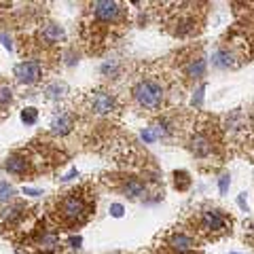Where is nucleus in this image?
Segmentation results:
<instances>
[{
	"label": "nucleus",
	"instance_id": "nucleus-1",
	"mask_svg": "<svg viewBox=\"0 0 254 254\" xmlns=\"http://www.w3.org/2000/svg\"><path fill=\"white\" fill-rule=\"evenodd\" d=\"M133 100L144 110H157L163 102V85L157 78H142L133 87Z\"/></svg>",
	"mask_w": 254,
	"mask_h": 254
},
{
	"label": "nucleus",
	"instance_id": "nucleus-2",
	"mask_svg": "<svg viewBox=\"0 0 254 254\" xmlns=\"http://www.w3.org/2000/svg\"><path fill=\"white\" fill-rule=\"evenodd\" d=\"M60 214H62V218L68 222H83L87 218V214H89V208L85 205L81 197L68 195V197H64L60 203Z\"/></svg>",
	"mask_w": 254,
	"mask_h": 254
},
{
	"label": "nucleus",
	"instance_id": "nucleus-3",
	"mask_svg": "<svg viewBox=\"0 0 254 254\" xmlns=\"http://www.w3.org/2000/svg\"><path fill=\"white\" fill-rule=\"evenodd\" d=\"M15 76L23 85H34L43 78V66L36 60H26L15 66Z\"/></svg>",
	"mask_w": 254,
	"mask_h": 254
},
{
	"label": "nucleus",
	"instance_id": "nucleus-4",
	"mask_svg": "<svg viewBox=\"0 0 254 254\" xmlns=\"http://www.w3.org/2000/svg\"><path fill=\"white\" fill-rule=\"evenodd\" d=\"M91 9H93L95 17H98L100 21H104V23L115 21L119 15H121V4L110 2V0H95V2L91 4Z\"/></svg>",
	"mask_w": 254,
	"mask_h": 254
},
{
	"label": "nucleus",
	"instance_id": "nucleus-5",
	"mask_svg": "<svg viewBox=\"0 0 254 254\" xmlns=\"http://www.w3.org/2000/svg\"><path fill=\"white\" fill-rule=\"evenodd\" d=\"M91 110L98 115H113L117 110V100L108 91H93L91 93Z\"/></svg>",
	"mask_w": 254,
	"mask_h": 254
},
{
	"label": "nucleus",
	"instance_id": "nucleus-6",
	"mask_svg": "<svg viewBox=\"0 0 254 254\" xmlns=\"http://www.w3.org/2000/svg\"><path fill=\"white\" fill-rule=\"evenodd\" d=\"M201 229L205 233H222L227 229V218L218 210H208L201 214Z\"/></svg>",
	"mask_w": 254,
	"mask_h": 254
},
{
	"label": "nucleus",
	"instance_id": "nucleus-7",
	"mask_svg": "<svg viewBox=\"0 0 254 254\" xmlns=\"http://www.w3.org/2000/svg\"><path fill=\"white\" fill-rule=\"evenodd\" d=\"M38 36H41V41L47 45H58L66 38V32H64V28L58 26V23H45L41 32H38Z\"/></svg>",
	"mask_w": 254,
	"mask_h": 254
},
{
	"label": "nucleus",
	"instance_id": "nucleus-8",
	"mask_svg": "<svg viewBox=\"0 0 254 254\" xmlns=\"http://www.w3.org/2000/svg\"><path fill=\"white\" fill-rule=\"evenodd\" d=\"M74 127V117L70 113H60L53 117L51 121V131L55 133V136H66V133L72 131Z\"/></svg>",
	"mask_w": 254,
	"mask_h": 254
},
{
	"label": "nucleus",
	"instance_id": "nucleus-9",
	"mask_svg": "<svg viewBox=\"0 0 254 254\" xmlns=\"http://www.w3.org/2000/svg\"><path fill=\"white\" fill-rule=\"evenodd\" d=\"M28 168H30L28 159L21 157V155H11V157H6V161H4V170L9 174H17V176L26 174Z\"/></svg>",
	"mask_w": 254,
	"mask_h": 254
},
{
	"label": "nucleus",
	"instance_id": "nucleus-10",
	"mask_svg": "<svg viewBox=\"0 0 254 254\" xmlns=\"http://www.w3.org/2000/svg\"><path fill=\"white\" fill-rule=\"evenodd\" d=\"M168 244L178 252H189V250L195 248V240L193 237H189V235H185V233H174Z\"/></svg>",
	"mask_w": 254,
	"mask_h": 254
},
{
	"label": "nucleus",
	"instance_id": "nucleus-11",
	"mask_svg": "<svg viewBox=\"0 0 254 254\" xmlns=\"http://www.w3.org/2000/svg\"><path fill=\"white\" fill-rule=\"evenodd\" d=\"M144 190H146L144 182L138 180V178H129L127 182H123V193H125L127 197H131V199H136V197L144 195Z\"/></svg>",
	"mask_w": 254,
	"mask_h": 254
},
{
	"label": "nucleus",
	"instance_id": "nucleus-12",
	"mask_svg": "<svg viewBox=\"0 0 254 254\" xmlns=\"http://www.w3.org/2000/svg\"><path fill=\"white\" fill-rule=\"evenodd\" d=\"M190 150H193L197 157H205L212 153V142L205 136H195L193 142H190Z\"/></svg>",
	"mask_w": 254,
	"mask_h": 254
},
{
	"label": "nucleus",
	"instance_id": "nucleus-13",
	"mask_svg": "<svg viewBox=\"0 0 254 254\" xmlns=\"http://www.w3.org/2000/svg\"><path fill=\"white\" fill-rule=\"evenodd\" d=\"M187 74L190 78H201L205 74V60L203 58H197V60H190L189 66H187Z\"/></svg>",
	"mask_w": 254,
	"mask_h": 254
},
{
	"label": "nucleus",
	"instance_id": "nucleus-14",
	"mask_svg": "<svg viewBox=\"0 0 254 254\" xmlns=\"http://www.w3.org/2000/svg\"><path fill=\"white\" fill-rule=\"evenodd\" d=\"M233 55L229 53L227 49H218L216 53H214V58H212V62L216 64L218 68H229V66H233Z\"/></svg>",
	"mask_w": 254,
	"mask_h": 254
},
{
	"label": "nucleus",
	"instance_id": "nucleus-15",
	"mask_svg": "<svg viewBox=\"0 0 254 254\" xmlns=\"http://www.w3.org/2000/svg\"><path fill=\"white\" fill-rule=\"evenodd\" d=\"M64 91H66V85L60 83V81H55V83H49L45 87V93H47V100H60Z\"/></svg>",
	"mask_w": 254,
	"mask_h": 254
},
{
	"label": "nucleus",
	"instance_id": "nucleus-16",
	"mask_svg": "<svg viewBox=\"0 0 254 254\" xmlns=\"http://www.w3.org/2000/svg\"><path fill=\"white\" fill-rule=\"evenodd\" d=\"M21 214H23V205H13V208H6L4 212H2V216H0V222H9V225H11V222H15V220H17V218H21Z\"/></svg>",
	"mask_w": 254,
	"mask_h": 254
},
{
	"label": "nucleus",
	"instance_id": "nucleus-17",
	"mask_svg": "<svg viewBox=\"0 0 254 254\" xmlns=\"http://www.w3.org/2000/svg\"><path fill=\"white\" fill-rule=\"evenodd\" d=\"M38 246H41L43 250H55L60 246V237L53 233H45L41 240H38Z\"/></svg>",
	"mask_w": 254,
	"mask_h": 254
},
{
	"label": "nucleus",
	"instance_id": "nucleus-18",
	"mask_svg": "<svg viewBox=\"0 0 254 254\" xmlns=\"http://www.w3.org/2000/svg\"><path fill=\"white\" fill-rule=\"evenodd\" d=\"M13 100V89L9 85H0V110H4Z\"/></svg>",
	"mask_w": 254,
	"mask_h": 254
},
{
	"label": "nucleus",
	"instance_id": "nucleus-19",
	"mask_svg": "<svg viewBox=\"0 0 254 254\" xmlns=\"http://www.w3.org/2000/svg\"><path fill=\"white\" fill-rule=\"evenodd\" d=\"M36 119H38V110H36V108L28 106V108H23V110H21V121L26 123V125H34V123H36Z\"/></svg>",
	"mask_w": 254,
	"mask_h": 254
},
{
	"label": "nucleus",
	"instance_id": "nucleus-20",
	"mask_svg": "<svg viewBox=\"0 0 254 254\" xmlns=\"http://www.w3.org/2000/svg\"><path fill=\"white\" fill-rule=\"evenodd\" d=\"M174 182H176V189L178 190H187L189 189V185H190V178H189V174L187 172H176L174 174Z\"/></svg>",
	"mask_w": 254,
	"mask_h": 254
},
{
	"label": "nucleus",
	"instance_id": "nucleus-21",
	"mask_svg": "<svg viewBox=\"0 0 254 254\" xmlns=\"http://www.w3.org/2000/svg\"><path fill=\"white\" fill-rule=\"evenodd\" d=\"M13 193H15V190H13V187L9 185V182H0V201H9L11 199V197H13Z\"/></svg>",
	"mask_w": 254,
	"mask_h": 254
},
{
	"label": "nucleus",
	"instance_id": "nucleus-22",
	"mask_svg": "<svg viewBox=\"0 0 254 254\" xmlns=\"http://www.w3.org/2000/svg\"><path fill=\"white\" fill-rule=\"evenodd\" d=\"M229 185H231V178H229V174L220 176V180H218V189H220V193H222V195H225L227 190H229Z\"/></svg>",
	"mask_w": 254,
	"mask_h": 254
},
{
	"label": "nucleus",
	"instance_id": "nucleus-23",
	"mask_svg": "<svg viewBox=\"0 0 254 254\" xmlns=\"http://www.w3.org/2000/svg\"><path fill=\"white\" fill-rule=\"evenodd\" d=\"M123 214H125V208H123L121 203H113V205H110V216H115V218H121Z\"/></svg>",
	"mask_w": 254,
	"mask_h": 254
},
{
	"label": "nucleus",
	"instance_id": "nucleus-24",
	"mask_svg": "<svg viewBox=\"0 0 254 254\" xmlns=\"http://www.w3.org/2000/svg\"><path fill=\"white\" fill-rule=\"evenodd\" d=\"M203 89H205V85H201L199 89L195 91V95H193V106H201V100H203Z\"/></svg>",
	"mask_w": 254,
	"mask_h": 254
},
{
	"label": "nucleus",
	"instance_id": "nucleus-25",
	"mask_svg": "<svg viewBox=\"0 0 254 254\" xmlns=\"http://www.w3.org/2000/svg\"><path fill=\"white\" fill-rule=\"evenodd\" d=\"M142 140H144V142H155V140H157L155 131H153V127H148V129L142 131Z\"/></svg>",
	"mask_w": 254,
	"mask_h": 254
},
{
	"label": "nucleus",
	"instance_id": "nucleus-26",
	"mask_svg": "<svg viewBox=\"0 0 254 254\" xmlns=\"http://www.w3.org/2000/svg\"><path fill=\"white\" fill-rule=\"evenodd\" d=\"M0 41H2V45H4V49H13V43H11V36L6 34V32H0Z\"/></svg>",
	"mask_w": 254,
	"mask_h": 254
},
{
	"label": "nucleus",
	"instance_id": "nucleus-27",
	"mask_svg": "<svg viewBox=\"0 0 254 254\" xmlns=\"http://www.w3.org/2000/svg\"><path fill=\"white\" fill-rule=\"evenodd\" d=\"M23 195H30V197H38V195H43L38 189H30V187H23Z\"/></svg>",
	"mask_w": 254,
	"mask_h": 254
},
{
	"label": "nucleus",
	"instance_id": "nucleus-28",
	"mask_svg": "<svg viewBox=\"0 0 254 254\" xmlns=\"http://www.w3.org/2000/svg\"><path fill=\"white\" fill-rule=\"evenodd\" d=\"M81 242H83V240H81L78 235H76V237H70V240H68V244L72 246V248H78V246H81Z\"/></svg>",
	"mask_w": 254,
	"mask_h": 254
},
{
	"label": "nucleus",
	"instance_id": "nucleus-29",
	"mask_svg": "<svg viewBox=\"0 0 254 254\" xmlns=\"http://www.w3.org/2000/svg\"><path fill=\"white\" fill-rule=\"evenodd\" d=\"M74 176H76V170H70V172H68V174H66V176H64L62 180H72Z\"/></svg>",
	"mask_w": 254,
	"mask_h": 254
},
{
	"label": "nucleus",
	"instance_id": "nucleus-30",
	"mask_svg": "<svg viewBox=\"0 0 254 254\" xmlns=\"http://www.w3.org/2000/svg\"><path fill=\"white\" fill-rule=\"evenodd\" d=\"M237 203H240L242 208H246V199H244V195H240V197H237Z\"/></svg>",
	"mask_w": 254,
	"mask_h": 254
},
{
	"label": "nucleus",
	"instance_id": "nucleus-31",
	"mask_svg": "<svg viewBox=\"0 0 254 254\" xmlns=\"http://www.w3.org/2000/svg\"><path fill=\"white\" fill-rule=\"evenodd\" d=\"M229 254H240V252H229Z\"/></svg>",
	"mask_w": 254,
	"mask_h": 254
}]
</instances>
